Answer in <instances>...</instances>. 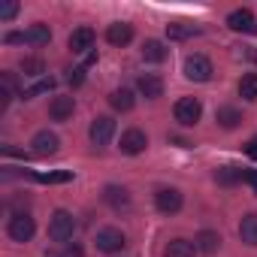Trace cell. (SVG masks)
Segmentation results:
<instances>
[{
	"instance_id": "6da1fadb",
	"label": "cell",
	"mask_w": 257,
	"mask_h": 257,
	"mask_svg": "<svg viewBox=\"0 0 257 257\" xmlns=\"http://www.w3.org/2000/svg\"><path fill=\"white\" fill-rule=\"evenodd\" d=\"M73 230H76V218L67 209H58L49 218V239L52 242H70L73 239Z\"/></svg>"
},
{
	"instance_id": "7a4b0ae2",
	"label": "cell",
	"mask_w": 257,
	"mask_h": 257,
	"mask_svg": "<svg viewBox=\"0 0 257 257\" xmlns=\"http://www.w3.org/2000/svg\"><path fill=\"white\" fill-rule=\"evenodd\" d=\"M173 115H176V121H179L182 127H194V124L200 121V115H203V103H200L197 97H182V100H176Z\"/></svg>"
},
{
	"instance_id": "3957f363",
	"label": "cell",
	"mask_w": 257,
	"mask_h": 257,
	"mask_svg": "<svg viewBox=\"0 0 257 257\" xmlns=\"http://www.w3.org/2000/svg\"><path fill=\"white\" fill-rule=\"evenodd\" d=\"M7 233H10V239H13V242H31V239H34V233H37V224H34V218H31L28 212H16V215L10 218Z\"/></svg>"
},
{
	"instance_id": "277c9868",
	"label": "cell",
	"mask_w": 257,
	"mask_h": 257,
	"mask_svg": "<svg viewBox=\"0 0 257 257\" xmlns=\"http://www.w3.org/2000/svg\"><path fill=\"white\" fill-rule=\"evenodd\" d=\"M182 70H185V79H191V82H209L212 79V61L206 55H188Z\"/></svg>"
},
{
	"instance_id": "5b68a950",
	"label": "cell",
	"mask_w": 257,
	"mask_h": 257,
	"mask_svg": "<svg viewBox=\"0 0 257 257\" xmlns=\"http://www.w3.org/2000/svg\"><path fill=\"white\" fill-rule=\"evenodd\" d=\"M88 137H91L94 146H109V140L115 137V118H109V115H97V118L91 121Z\"/></svg>"
},
{
	"instance_id": "8992f818",
	"label": "cell",
	"mask_w": 257,
	"mask_h": 257,
	"mask_svg": "<svg viewBox=\"0 0 257 257\" xmlns=\"http://www.w3.org/2000/svg\"><path fill=\"white\" fill-rule=\"evenodd\" d=\"M124 245H127V239H124V233H121L118 227H103V230L97 233V248L106 251V254H115V251H121Z\"/></svg>"
},
{
	"instance_id": "52a82bcc",
	"label": "cell",
	"mask_w": 257,
	"mask_h": 257,
	"mask_svg": "<svg viewBox=\"0 0 257 257\" xmlns=\"http://www.w3.org/2000/svg\"><path fill=\"white\" fill-rule=\"evenodd\" d=\"M67 46H70L73 55H85V52H91V49H94V28H88V25L76 28V31L70 34Z\"/></svg>"
},
{
	"instance_id": "ba28073f",
	"label": "cell",
	"mask_w": 257,
	"mask_h": 257,
	"mask_svg": "<svg viewBox=\"0 0 257 257\" xmlns=\"http://www.w3.org/2000/svg\"><path fill=\"white\" fill-rule=\"evenodd\" d=\"M155 206H158V212H164V215H176V212L182 209V191H176V188H161V191L155 194Z\"/></svg>"
},
{
	"instance_id": "9c48e42d",
	"label": "cell",
	"mask_w": 257,
	"mask_h": 257,
	"mask_svg": "<svg viewBox=\"0 0 257 257\" xmlns=\"http://www.w3.org/2000/svg\"><path fill=\"white\" fill-rule=\"evenodd\" d=\"M149 146V137L140 131V127H131V131L121 134V152L124 155H143Z\"/></svg>"
},
{
	"instance_id": "30bf717a",
	"label": "cell",
	"mask_w": 257,
	"mask_h": 257,
	"mask_svg": "<svg viewBox=\"0 0 257 257\" xmlns=\"http://www.w3.org/2000/svg\"><path fill=\"white\" fill-rule=\"evenodd\" d=\"M31 146H34V155H40V158H49V155H58V149H61V140H58L52 131H40V134H34Z\"/></svg>"
},
{
	"instance_id": "8fae6325",
	"label": "cell",
	"mask_w": 257,
	"mask_h": 257,
	"mask_svg": "<svg viewBox=\"0 0 257 257\" xmlns=\"http://www.w3.org/2000/svg\"><path fill=\"white\" fill-rule=\"evenodd\" d=\"M227 28L236 31V34H251V31H257L254 13H251V10H233V13L227 16Z\"/></svg>"
},
{
	"instance_id": "7c38bea8",
	"label": "cell",
	"mask_w": 257,
	"mask_h": 257,
	"mask_svg": "<svg viewBox=\"0 0 257 257\" xmlns=\"http://www.w3.org/2000/svg\"><path fill=\"white\" fill-rule=\"evenodd\" d=\"M137 88H140V94H143L146 100H158V97H164V79L155 76V73H143L140 82H137Z\"/></svg>"
},
{
	"instance_id": "4fadbf2b",
	"label": "cell",
	"mask_w": 257,
	"mask_h": 257,
	"mask_svg": "<svg viewBox=\"0 0 257 257\" xmlns=\"http://www.w3.org/2000/svg\"><path fill=\"white\" fill-rule=\"evenodd\" d=\"M106 40L112 43V46H127V43H131L134 40V28L131 25H127V22H115V25H109L106 28Z\"/></svg>"
},
{
	"instance_id": "5bb4252c",
	"label": "cell",
	"mask_w": 257,
	"mask_h": 257,
	"mask_svg": "<svg viewBox=\"0 0 257 257\" xmlns=\"http://www.w3.org/2000/svg\"><path fill=\"white\" fill-rule=\"evenodd\" d=\"M73 109H76V103H73V97H67V94H61V97H55V100L49 103L52 121H67V118L73 115Z\"/></svg>"
},
{
	"instance_id": "9a60e30c",
	"label": "cell",
	"mask_w": 257,
	"mask_h": 257,
	"mask_svg": "<svg viewBox=\"0 0 257 257\" xmlns=\"http://www.w3.org/2000/svg\"><path fill=\"white\" fill-rule=\"evenodd\" d=\"M164 257H197V242H188V239H173V242L164 248Z\"/></svg>"
},
{
	"instance_id": "2e32d148",
	"label": "cell",
	"mask_w": 257,
	"mask_h": 257,
	"mask_svg": "<svg viewBox=\"0 0 257 257\" xmlns=\"http://www.w3.org/2000/svg\"><path fill=\"white\" fill-rule=\"evenodd\" d=\"M239 239L245 242V245H257V212H251V215H245L242 221H239Z\"/></svg>"
},
{
	"instance_id": "e0dca14e",
	"label": "cell",
	"mask_w": 257,
	"mask_h": 257,
	"mask_svg": "<svg viewBox=\"0 0 257 257\" xmlns=\"http://www.w3.org/2000/svg\"><path fill=\"white\" fill-rule=\"evenodd\" d=\"M134 91H127V88H118V91H112L109 94V106L115 109V112H131L134 109Z\"/></svg>"
},
{
	"instance_id": "ac0fdd59",
	"label": "cell",
	"mask_w": 257,
	"mask_h": 257,
	"mask_svg": "<svg viewBox=\"0 0 257 257\" xmlns=\"http://www.w3.org/2000/svg\"><path fill=\"white\" fill-rule=\"evenodd\" d=\"M167 46L161 43V40H146L143 43V58L149 61V64H161V61H167Z\"/></svg>"
},
{
	"instance_id": "d6986e66",
	"label": "cell",
	"mask_w": 257,
	"mask_h": 257,
	"mask_svg": "<svg viewBox=\"0 0 257 257\" xmlns=\"http://www.w3.org/2000/svg\"><path fill=\"white\" fill-rule=\"evenodd\" d=\"M103 200L112 206V209H127V206H131V197H127V191L124 188H118V185H109L106 191H103Z\"/></svg>"
},
{
	"instance_id": "ffe728a7",
	"label": "cell",
	"mask_w": 257,
	"mask_h": 257,
	"mask_svg": "<svg viewBox=\"0 0 257 257\" xmlns=\"http://www.w3.org/2000/svg\"><path fill=\"white\" fill-rule=\"evenodd\" d=\"M215 118H218V124H221V127H227V131H230V127H239L242 112H239L236 106H221V109L215 112Z\"/></svg>"
},
{
	"instance_id": "44dd1931",
	"label": "cell",
	"mask_w": 257,
	"mask_h": 257,
	"mask_svg": "<svg viewBox=\"0 0 257 257\" xmlns=\"http://www.w3.org/2000/svg\"><path fill=\"white\" fill-rule=\"evenodd\" d=\"M197 34H200V28H194V25H185V22L167 25V37H170V40H191V37H197Z\"/></svg>"
},
{
	"instance_id": "7402d4cb",
	"label": "cell",
	"mask_w": 257,
	"mask_h": 257,
	"mask_svg": "<svg viewBox=\"0 0 257 257\" xmlns=\"http://www.w3.org/2000/svg\"><path fill=\"white\" fill-rule=\"evenodd\" d=\"M25 37H28L31 46H46V43L52 40V31H49V25H31V28L25 31Z\"/></svg>"
},
{
	"instance_id": "603a6c76",
	"label": "cell",
	"mask_w": 257,
	"mask_h": 257,
	"mask_svg": "<svg viewBox=\"0 0 257 257\" xmlns=\"http://www.w3.org/2000/svg\"><path fill=\"white\" fill-rule=\"evenodd\" d=\"M73 179V173L70 170H55V173H34V182H40V185H64V182H70Z\"/></svg>"
},
{
	"instance_id": "cb8c5ba5",
	"label": "cell",
	"mask_w": 257,
	"mask_h": 257,
	"mask_svg": "<svg viewBox=\"0 0 257 257\" xmlns=\"http://www.w3.org/2000/svg\"><path fill=\"white\" fill-rule=\"evenodd\" d=\"M197 248L206 251V254H215V251L221 248V236H218L215 230H203V233L197 236Z\"/></svg>"
},
{
	"instance_id": "d4e9b609",
	"label": "cell",
	"mask_w": 257,
	"mask_h": 257,
	"mask_svg": "<svg viewBox=\"0 0 257 257\" xmlns=\"http://www.w3.org/2000/svg\"><path fill=\"white\" fill-rule=\"evenodd\" d=\"M239 97L242 100H257V73H245L239 79Z\"/></svg>"
},
{
	"instance_id": "484cf974",
	"label": "cell",
	"mask_w": 257,
	"mask_h": 257,
	"mask_svg": "<svg viewBox=\"0 0 257 257\" xmlns=\"http://www.w3.org/2000/svg\"><path fill=\"white\" fill-rule=\"evenodd\" d=\"M52 88H55V79L49 76V79H40V82H34L31 88H25L19 97H22V100H34V97H40V94H46V91H52Z\"/></svg>"
},
{
	"instance_id": "4316f807",
	"label": "cell",
	"mask_w": 257,
	"mask_h": 257,
	"mask_svg": "<svg viewBox=\"0 0 257 257\" xmlns=\"http://www.w3.org/2000/svg\"><path fill=\"white\" fill-rule=\"evenodd\" d=\"M215 179H218V185H236V182H242V170H236V167H221V170L215 173Z\"/></svg>"
},
{
	"instance_id": "83f0119b",
	"label": "cell",
	"mask_w": 257,
	"mask_h": 257,
	"mask_svg": "<svg viewBox=\"0 0 257 257\" xmlns=\"http://www.w3.org/2000/svg\"><path fill=\"white\" fill-rule=\"evenodd\" d=\"M22 70H25V76H43L46 73V64L40 58H25L22 61Z\"/></svg>"
},
{
	"instance_id": "f1b7e54d",
	"label": "cell",
	"mask_w": 257,
	"mask_h": 257,
	"mask_svg": "<svg viewBox=\"0 0 257 257\" xmlns=\"http://www.w3.org/2000/svg\"><path fill=\"white\" fill-rule=\"evenodd\" d=\"M85 70H88V64H85V61H82V64H79V67H73V70H70V76H67V82H70V85H73V88H79V85H82V82H85Z\"/></svg>"
},
{
	"instance_id": "f546056e",
	"label": "cell",
	"mask_w": 257,
	"mask_h": 257,
	"mask_svg": "<svg viewBox=\"0 0 257 257\" xmlns=\"http://www.w3.org/2000/svg\"><path fill=\"white\" fill-rule=\"evenodd\" d=\"M19 16V4H0V19L4 22H13Z\"/></svg>"
},
{
	"instance_id": "4dcf8cb0",
	"label": "cell",
	"mask_w": 257,
	"mask_h": 257,
	"mask_svg": "<svg viewBox=\"0 0 257 257\" xmlns=\"http://www.w3.org/2000/svg\"><path fill=\"white\" fill-rule=\"evenodd\" d=\"M242 182H248L254 188V194H257V170H242Z\"/></svg>"
},
{
	"instance_id": "1f68e13d",
	"label": "cell",
	"mask_w": 257,
	"mask_h": 257,
	"mask_svg": "<svg viewBox=\"0 0 257 257\" xmlns=\"http://www.w3.org/2000/svg\"><path fill=\"white\" fill-rule=\"evenodd\" d=\"M4 40H7L10 46H16V43H28V37H25V34H19V31H13V34H7Z\"/></svg>"
},
{
	"instance_id": "d6a6232c",
	"label": "cell",
	"mask_w": 257,
	"mask_h": 257,
	"mask_svg": "<svg viewBox=\"0 0 257 257\" xmlns=\"http://www.w3.org/2000/svg\"><path fill=\"white\" fill-rule=\"evenodd\" d=\"M245 155H248L251 161H257V137H254V140H251V143L245 146Z\"/></svg>"
},
{
	"instance_id": "836d02e7",
	"label": "cell",
	"mask_w": 257,
	"mask_h": 257,
	"mask_svg": "<svg viewBox=\"0 0 257 257\" xmlns=\"http://www.w3.org/2000/svg\"><path fill=\"white\" fill-rule=\"evenodd\" d=\"M70 257H82V248H79V245H73V248H70Z\"/></svg>"
}]
</instances>
